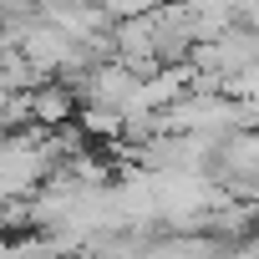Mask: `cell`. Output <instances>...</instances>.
<instances>
[{
  "instance_id": "6da1fadb",
  "label": "cell",
  "mask_w": 259,
  "mask_h": 259,
  "mask_svg": "<svg viewBox=\"0 0 259 259\" xmlns=\"http://www.w3.org/2000/svg\"><path fill=\"white\" fill-rule=\"evenodd\" d=\"M148 21H153V46H158V61L163 66H178V61L193 56L198 26H193V11L183 6V0H163V6H153Z\"/></svg>"
},
{
  "instance_id": "7a4b0ae2",
  "label": "cell",
  "mask_w": 259,
  "mask_h": 259,
  "mask_svg": "<svg viewBox=\"0 0 259 259\" xmlns=\"http://www.w3.org/2000/svg\"><path fill=\"white\" fill-rule=\"evenodd\" d=\"M97 6H102L112 21H122V16H148L153 6H163V0H97Z\"/></svg>"
}]
</instances>
